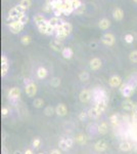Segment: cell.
Masks as SVG:
<instances>
[{"label":"cell","instance_id":"6da1fadb","mask_svg":"<svg viewBox=\"0 0 137 154\" xmlns=\"http://www.w3.org/2000/svg\"><path fill=\"white\" fill-rule=\"evenodd\" d=\"M25 12L26 10L19 4V5L14 6V7H12L11 9L9 10L7 20L8 21H9V20L10 21H19V19L21 18V16H22L23 14H25Z\"/></svg>","mask_w":137,"mask_h":154},{"label":"cell","instance_id":"7a4b0ae2","mask_svg":"<svg viewBox=\"0 0 137 154\" xmlns=\"http://www.w3.org/2000/svg\"><path fill=\"white\" fill-rule=\"evenodd\" d=\"M8 27L11 33L14 34H19L20 32L23 31V29L25 28V25H23L20 21H11L8 24Z\"/></svg>","mask_w":137,"mask_h":154},{"label":"cell","instance_id":"3957f363","mask_svg":"<svg viewBox=\"0 0 137 154\" xmlns=\"http://www.w3.org/2000/svg\"><path fill=\"white\" fill-rule=\"evenodd\" d=\"M25 92L29 98H33L37 94V85L33 81H29L25 86Z\"/></svg>","mask_w":137,"mask_h":154},{"label":"cell","instance_id":"277c9868","mask_svg":"<svg viewBox=\"0 0 137 154\" xmlns=\"http://www.w3.org/2000/svg\"><path fill=\"white\" fill-rule=\"evenodd\" d=\"M134 87H135V86H134L133 84L127 83V84H123V85L121 86V88H120V90H121V94L123 95V97L129 98L132 94H133Z\"/></svg>","mask_w":137,"mask_h":154},{"label":"cell","instance_id":"5b68a950","mask_svg":"<svg viewBox=\"0 0 137 154\" xmlns=\"http://www.w3.org/2000/svg\"><path fill=\"white\" fill-rule=\"evenodd\" d=\"M101 42L103 43L106 46H113L116 42V38L114 36V34L112 33H106L102 35L101 37Z\"/></svg>","mask_w":137,"mask_h":154},{"label":"cell","instance_id":"8992f818","mask_svg":"<svg viewBox=\"0 0 137 154\" xmlns=\"http://www.w3.org/2000/svg\"><path fill=\"white\" fill-rule=\"evenodd\" d=\"M9 69V63H8V59L5 55L1 56V76L4 77L8 72Z\"/></svg>","mask_w":137,"mask_h":154},{"label":"cell","instance_id":"52a82bcc","mask_svg":"<svg viewBox=\"0 0 137 154\" xmlns=\"http://www.w3.org/2000/svg\"><path fill=\"white\" fill-rule=\"evenodd\" d=\"M94 107L96 108L98 113L101 115V114L106 110V107H108V101H106V99H102V100H99V101H96V104Z\"/></svg>","mask_w":137,"mask_h":154},{"label":"cell","instance_id":"ba28073f","mask_svg":"<svg viewBox=\"0 0 137 154\" xmlns=\"http://www.w3.org/2000/svg\"><path fill=\"white\" fill-rule=\"evenodd\" d=\"M79 100L82 103H88L91 100V92L89 90H82L80 92V95H79Z\"/></svg>","mask_w":137,"mask_h":154},{"label":"cell","instance_id":"9c48e42d","mask_svg":"<svg viewBox=\"0 0 137 154\" xmlns=\"http://www.w3.org/2000/svg\"><path fill=\"white\" fill-rule=\"evenodd\" d=\"M61 10H63L64 14H66V16H70V14L74 12V8H73L72 3H71V0H64Z\"/></svg>","mask_w":137,"mask_h":154},{"label":"cell","instance_id":"30bf717a","mask_svg":"<svg viewBox=\"0 0 137 154\" xmlns=\"http://www.w3.org/2000/svg\"><path fill=\"white\" fill-rule=\"evenodd\" d=\"M49 46L51 47V49H53L54 51H61L64 48L63 41L57 40V39H53L49 42Z\"/></svg>","mask_w":137,"mask_h":154},{"label":"cell","instance_id":"8fae6325","mask_svg":"<svg viewBox=\"0 0 137 154\" xmlns=\"http://www.w3.org/2000/svg\"><path fill=\"white\" fill-rule=\"evenodd\" d=\"M89 66H90V69L92 71H97L101 68L102 62L99 58H93L89 63Z\"/></svg>","mask_w":137,"mask_h":154},{"label":"cell","instance_id":"7c38bea8","mask_svg":"<svg viewBox=\"0 0 137 154\" xmlns=\"http://www.w3.org/2000/svg\"><path fill=\"white\" fill-rule=\"evenodd\" d=\"M94 149L97 152H104L108 149V143L103 140H99L94 144Z\"/></svg>","mask_w":137,"mask_h":154},{"label":"cell","instance_id":"4fadbf2b","mask_svg":"<svg viewBox=\"0 0 137 154\" xmlns=\"http://www.w3.org/2000/svg\"><path fill=\"white\" fill-rule=\"evenodd\" d=\"M21 97V90L19 87H12L8 92V98L9 100H18Z\"/></svg>","mask_w":137,"mask_h":154},{"label":"cell","instance_id":"5bb4252c","mask_svg":"<svg viewBox=\"0 0 137 154\" xmlns=\"http://www.w3.org/2000/svg\"><path fill=\"white\" fill-rule=\"evenodd\" d=\"M108 83L112 87H119L122 84V79L119 75H113L108 80Z\"/></svg>","mask_w":137,"mask_h":154},{"label":"cell","instance_id":"9a60e30c","mask_svg":"<svg viewBox=\"0 0 137 154\" xmlns=\"http://www.w3.org/2000/svg\"><path fill=\"white\" fill-rule=\"evenodd\" d=\"M55 113L57 114L59 116H66L68 113V108L65 104H59L55 108Z\"/></svg>","mask_w":137,"mask_h":154},{"label":"cell","instance_id":"2e32d148","mask_svg":"<svg viewBox=\"0 0 137 154\" xmlns=\"http://www.w3.org/2000/svg\"><path fill=\"white\" fill-rule=\"evenodd\" d=\"M113 17H114V19L116 21H122V20L124 19L123 9L120 7H116L114 9V12H113Z\"/></svg>","mask_w":137,"mask_h":154},{"label":"cell","instance_id":"e0dca14e","mask_svg":"<svg viewBox=\"0 0 137 154\" xmlns=\"http://www.w3.org/2000/svg\"><path fill=\"white\" fill-rule=\"evenodd\" d=\"M134 104L133 101H131L130 99H127L122 103V108H123L125 111H132L134 107Z\"/></svg>","mask_w":137,"mask_h":154},{"label":"cell","instance_id":"ac0fdd59","mask_svg":"<svg viewBox=\"0 0 137 154\" xmlns=\"http://www.w3.org/2000/svg\"><path fill=\"white\" fill-rule=\"evenodd\" d=\"M98 27H99L100 30H108V28L111 27V22L108 19H101L99 22H98Z\"/></svg>","mask_w":137,"mask_h":154},{"label":"cell","instance_id":"d6986e66","mask_svg":"<svg viewBox=\"0 0 137 154\" xmlns=\"http://www.w3.org/2000/svg\"><path fill=\"white\" fill-rule=\"evenodd\" d=\"M61 53V56L65 59H67V60L72 59L73 56H74V51H73V49L71 48V47H64Z\"/></svg>","mask_w":137,"mask_h":154},{"label":"cell","instance_id":"ffe728a7","mask_svg":"<svg viewBox=\"0 0 137 154\" xmlns=\"http://www.w3.org/2000/svg\"><path fill=\"white\" fill-rule=\"evenodd\" d=\"M119 148H120V150L123 151V152H129V151L132 149L131 143L128 142V141H123V142L120 143Z\"/></svg>","mask_w":137,"mask_h":154},{"label":"cell","instance_id":"44dd1931","mask_svg":"<svg viewBox=\"0 0 137 154\" xmlns=\"http://www.w3.org/2000/svg\"><path fill=\"white\" fill-rule=\"evenodd\" d=\"M97 131H98V133H99L100 135H106V134H108V122H106V121H102V122L98 125Z\"/></svg>","mask_w":137,"mask_h":154},{"label":"cell","instance_id":"7402d4cb","mask_svg":"<svg viewBox=\"0 0 137 154\" xmlns=\"http://www.w3.org/2000/svg\"><path fill=\"white\" fill-rule=\"evenodd\" d=\"M47 74H48V71H47L45 67H39V68L37 69V77L39 78V79L46 78Z\"/></svg>","mask_w":137,"mask_h":154},{"label":"cell","instance_id":"603a6c76","mask_svg":"<svg viewBox=\"0 0 137 154\" xmlns=\"http://www.w3.org/2000/svg\"><path fill=\"white\" fill-rule=\"evenodd\" d=\"M75 141L79 145H85L87 143V137L84 134H78V135L75 137Z\"/></svg>","mask_w":137,"mask_h":154},{"label":"cell","instance_id":"cb8c5ba5","mask_svg":"<svg viewBox=\"0 0 137 154\" xmlns=\"http://www.w3.org/2000/svg\"><path fill=\"white\" fill-rule=\"evenodd\" d=\"M48 26H49V21H45L43 23H41L38 27V30H39L40 33L42 34H45L46 35V32H47V29H48Z\"/></svg>","mask_w":137,"mask_h":154},{"label":"cell","instance_id":"d4e9b609","mask_svg":"<svg viewBox=\"0 0 137 154\" xmlns=\"http://www.w3.org/2000/svg\"><path fill=\"white\" fill-rule=\"evenodd\" d=\"M87 113H88V116L90 117L91 119H97L98 117L100 116V114L97 112V110H96L95 107L90 108V109L88 110V112H87Z\"/></svg>","mask_w":137,"mask_h":154},{"label":"cell","instance_id":"484cf974","mask_svg":"<svg viewBox=\"0 0 137 154\" xmlns=\"http://www.w3.org/2000/svg\"><path fill=\"white\" fill-rule=\"evenodd\" d=\"M61 25H63V28H64V32H65L66 34H68V35H70L73 31V26L71 25L70 23H68V22H63Z\"/></svg>","mask_w":137,"mask_h":154},{"label":"cell","instance_id":"4316f807","mask_svg":"<svg viewBox=\"0 0 137 154\" xmlns=\"http://www.w3.org/2000/svg\"><path fill=\"white\" fill-rule=\"evenodd\" d=\"M33 21H34V23L36 24V26H39L40 24L43 23V22H45L46 20H45V18H44V16L38 14H35V16H34Z\"/></svg>","mask_w":137,"mask_h":154},{"label":"cell","instance_id":"83f0119b","mask_svg":"<svg viewBox=\"0 0 137 154\" xmlns=\"http://www.w3.org/2000/svg\"><path fill=\"white\" fill-rule=\"evenodd\" d=\"M61 19L57 18V17H53V18H51L49 20V25L51 26V27H53L55 29V28L57 27L59 25H61Z\"/></svg>","mask_w":137,"mask_h":154},{"label":"cell","instance_id":"f1b7e54d","mask_svg":"<svg viewBox=\"0 0 137 154\" xmlns=\"http://www.w3.org/2000/svg\"><path fill=\"white\" fill-rule=\"evenodd\" d=\"M59 146L63 151H68V149H70L68 148V144H67V140H66L65 138L61 139V141L59 142Z\"/></svg>","mask_w":137,"mask_h":154},{"label":"cell","instance_id":"f546056e","mask_svg":"<svg viewBox=\"0 0 137 154\" xmlns=\"http://www.w3.org/2000/svg\"><path fill=\"white\" fill-rule=\"evenodd\" d=\"M20 5L22 6L25 10L29 9V8L32 6V0H21Z\"/></svg>","mask_w":137,"mask_h":154},{"label":"cell","instance_id":"4dcf8cb0","mask_svg":"<svg viewBox=\"0 0 137 154\" xmlns=\"http://www.w3.org/2000/svg\"><path fill=\"white\" fill-rule=\"evenodd\" d=\"M43 105H44V101L42 99H40V98H37V99H35L33 101V106L35 108H38V109L43 107Z\"/></svg>","mask_w":137,"mask_h":154},{"label":"cell","instance_id":"1f68e13d","mask_svg":"<svg viewBox=\"0 0 137 154\" xmlns=\"http://www.w3.org/2000/svg\"><path fill=\"white\" fill-rule=\"evenodd\" d=\"M54 113H55V109L52 106H47L45 109H44V114L46 116H52Z\"/></svg>","mask_w":137,"mask_h":154},{"label":"cell","instance_id":"d6a6232c","mask_svg":"<svg viewBox=\"0 0 137 154\" xmlns=\"http://www.w3.org/2000/svg\"><path fill=\"white\" fill-rule=\"evenodd\" d=\"M89 77H90V75H89L88 72H86V71H83V72H81L80 74H79V79L81 80V81H88L89 80Z\"/></svg>","mask_w":137,"mask_h":154},{"label":"cell","instance_id":"836d02e7","mask_svg":"<svg viewBox=\"0 0 137 154\" xmlns=\"http://www.w3.org/2000/svg\"><path fill=\"white\" fill-rule=\"evenodd\" d=\"M32 41V38L31 36L29 35H24L22 38H21V42H22L23 45H29Z\"/></svg>","mask_w":137,"mask_h":154},{"label":"cell","instance_id":"e575fe53","mask_svg":"<svg viewBox=\"0 0 137 154\" xmlns=\"http://www.w3.org/2000/svg\"><path fill=\"white\" fill-rule=\"evenodd\" d=\"M110 121L114 127L119 124V115L118 114H113L112 116L110 117Z\"/></svg>","mask_w":137,"mask_h":154},{"label":"cell","instance_id":"d590c367","mask_svg":"<svg viewBox=\"0 0 137 154\" xmlns=\"http://www.w3.org/2000/svg\"><path fill=\"white\" fill-rule=\"evenodd\" d=\"M64 4V0H56L54 3L52 4V8L53 10L55 9H61V6Z\"/></svg>","mask_w":137,"mask_h":154},{"label":"cell","instance_id":"8d00e7d4","mask_svg":"<svg viewBox=\"0 0 137 154\" xmlns=\"http://www.w3.org/2000/svg\"><path fill=\"white\" fill-rule=\"evenodd\" d=\"M129 60H130V62L137 64V51H131V53H130Z\"/></svg>","mask_w":137,"mask_h":154},{"label":"cell","instance_id":"74e56055","mask_svg":"<svg viewBox=\"0 0 137 154\" xmlns=\"http://www.w3.org/2000/svg\"><path fill=\"white\" fill-rule=\"evenodd\" d=\"M59 84H61V79H59V78L54 77L51 79L50 85L52 86V87H57V86H59Z\"/></svg>","mask_w":137,"mask_h":154},{"label":"cell","instance_id":"f35d334b","mask_svg":"<svg viewBox=\"0 0 137 154\" xmlns=\"http://www.w3.org/2000/svg\"><path fill=\"white\" fill-rule=\"evenodd\" d=\"M71 3H72V6L74 8V10H76L78 7H80L82 5V1L81 0H71Z\"/></svg>","mask_w":137,"mask_h":154},{"label":"cell","instance_id":"ab89813d","mask_svg":"<svg viewBox=\"0 0 137 154\" xmlns=\"http://www.w3.org/2000/svg\"><path fill=\"white\" fill-rule=\"evenodd\" d=\"M19 21H20L23 25H26V24L29 23V17H28L26 14H23L22 16H21V18L19 19Z\"/></svg>","mask_w":137,"mask_h":154},{"label":"cell","instance_id":"60d3db41","mask_svg":"<svg viewBox=\"0 0 137 154\" xmlns=\"http://www.w3.org/2000/svg\"><path fill=\"white\" fill-rule=\"evenodd\" d=\"M42 9H43L44 12H53L52 5H50V4H48V3H46V2H45V4L43 5V7H42Z\"/></svg>","mask_w":137,"mask_h":154},{"label":"cell","instance_id":"b9f144b4","mask_svg":"<svg viewBox=\"0 0 137 154\" xmlns=\"http://www.w3.org/2000/svg\"><path fill=\"white\" fill-rule=\"evenodd\" d=\"M32 145H33V147L34 148H39L40 147V145H41V140H40L39 138H35L33 140V143H32Z\"/></svg>","mask_w":137,"mask_h":154},{"label":"cell","instance_id":"7bdbcfd3","mask_svg":"<svg viewBox=\"0 0 137 154\" xmlns=\"http://www.w3.org/2000/svg\"><path fill=\"white\" fill-rule=\"evenodd\" d=\"M68 34L66 33H61V34H55V39H57V40H61V41H64L66 38L68 37Z\"/></svg>","mask_w":137,"mask_h":154},{"label":"cell","instance_id":"ee69618b","mask_svg":"<svg viewBox=\"0 0 137 154\" xmlns=\"http://www.w3.org/2000/svg\"><path fill=\"white\" fill-rule=\"evenodd\" d=\"M125 41L127 43H132L134 41V37H133V35L132 34H126L125 35Z\"/></svg>","mask_w":137,"mask_h":154},{"label":"cell","instance_id":"f6af8a7d","mask_svg":"<svg viewBox=\"0 0 137 154\" xmlns=\"http://www.w3.org/2000/svg\"><path fill=\"white\" fill-rule=\"evenodd\" d=\"M84 10H85V4L83 3L80 7H78L76 10H75V12H76L77 14H82L83 12H84Z\"/></svg>","mask_w":137,"mask_h":154},{"label":"cell","instance_id":"bcb514c9","mask_svg":"<svg viewBox=\"0 0 137 154\" xmlns=\"http://www.w3.org/2000/svg\"><path fill=\"white\" fill-rule=\"evenodd\" d=\"M87 116H88V113H86V112L82 111L80 114H79V119H80L81 121H84L85 119L87 118Z\"/></svg>","mask_w":137,"mask_h":154},{"label":"cell","instance_id":"7dc6e473","mask_svg":"<svg viewBox=\"0 0 137 154\" xmlns=\"http://www.w3.org/2000/svg\"><path fill=\"white\" fill-rule=\"evenodd\" d=\"M8 113H9V109H8L7 107H3L1 109V114L2 116H7Z\"/></svg>","mask_w":137,"mask_h":154},{"label":"cell","instance_id":"c3c4849f","mask_svg":"<svg viewBox=\"0 0 137 154\" xmlns=\"http://www.w3.org/2000/svg\"><path fill=\"white\" fill-rule=\"evenodd\" d=\"M66 140H67V144H68V148L71 149L73 147V145H74V140L71 139V138H68V139H66Z\"/></svg>","mask_w":137,"mask_h":154},{"label":"cell","instance_id":"681fc988","mask_svg":"<svg viewBox=\"0 0 137 154\" xmlns=\"http://www.w3.org/2000/svg\"><path fill=\"white\" fill-rule=\"evenodd\" d=\"M53 14H55V17L59 18V17H61V14H64V12H63V10H61V9H55V10H53Z\"/></svg>","mask_w":137,"mask_h":154},{"label":"cell","instance_id":"f907efd6","mask_svg":"<svg viewBox=\"0 0 137 154\" xmlns=\"http://www.w3.org/2000/svg\"><path fill=\"white\" fill-rule=\"evenodd\" d=\"M132 121L133 123L137 124V113H132Z\"/></svg>","mask_w":137,"mask_h":154},{"label":"cell","instance_id":"816d5d0a","mask_svg":"<svg viewBox=\"0 0 137 154\" xmlns=\"http://www.w3.org/2000/svg\"><path fill=\"white\" fill-rule=\"evenodd\" d=\"M50 154H61V151L59 149H53V150H51Z\"/></svg>","mask_w":137,"mask_h":154},{"label":"cell","instance_id":"f5cc1de1","mask_svg":"<svg viewBox=\"0 0 137 154\" xmlns=\"http://www.w3.org/2000/svg\"><path fill=\"white\" fill-rule=\"evenodd\" d=\"M24 154H34V152H33L32 149H27V150L24 152Z\"/></svg>","mask_w":137,"mask_h":154},{"label":"cell","instance_id":"db71d44e","mask_svg":"<svg viewBox=\"0 0 137 154\" xmlns=\"http://www.w3.org/2000/svg\"><path fill=\"white\" fill-rule=\"evenodd\" d=\"M56 1V0H45V2L46 3H48V4H50V5H52L54 2Z\"/></svg>","mask_w":137,"mask_h":154},{"label":"cell","instance_id":"11a10c76","mask_svg":"<svg viewBox=\"0 0 137 154\" xmlns=\"http://www.w3.org/2000/svg\"><path fill=\"white\" fill-rule=\"evenodd\" d=\"M132 113H137V103L134 104L133 110H132Z\"/></svg>","mask_w":137,"mask_h":154},{"label":"cell","instance_id":"9f6ffc18","mask_svg":"<svg viewBox=\"0 0 137 154\" xmlns=\"http://www.w3.org/2000/svg\"><path fill=\"white\" fill-rule=\"evenodd\" d=\"M14 154H23V153H22V151H20V150H16L14 152Z\"/></svg>","mask_w":137,"mask_h":154},{"label":"cell","instance_id":"6f0895ef","mask_svg":"<svg viewBox=\"0 0 137 154\" xmlns=\"http://www.w3.org/2000/svg\"><path fill=\"white\" fill-rule=\"evenodd\" d=\"M91 46H93V48H96V44H95V43H91Z\"/></svg>","mask_w":137,"mask_h":154},{"label":"cell","instance_id":"680465c9","mask_svg":"<svg viewBox=\"0 0 137 154\" xmlns=\"http://www.w3.org/2000/svg\"><path fill=\"white\" fill-rule=\"evenodd\" d=\"M135 138L137 139V129H136V131H135Z\"/></svg>","mask_w":137,"mask_h":154},{"label":"cell","instance_id":"91938a15","mask_svg":"<svg viewBox=\"0 0 137 154\" xmlns=\"http://www.w3.org/2000/svg\"><path fill=\"white\" fill-rule=\"evenodd\" d=\"M133 1H134V2H136V3H137V0H133Z\"/></svg>","mask_w":137,"mask_h":154},{"label":"cell","instance_id":"94428289","mask_svg":"<svg viewBox=\"0 0 137 154\" xmlns=\"http://www.w3.org/2000/svg\"><path fill=\"white\" fill-rule=\"evenodd\" d=\"M38 154H43V153H38Z\"/></svg>","mask_w":137,"mask_h":154}]
</instances>
